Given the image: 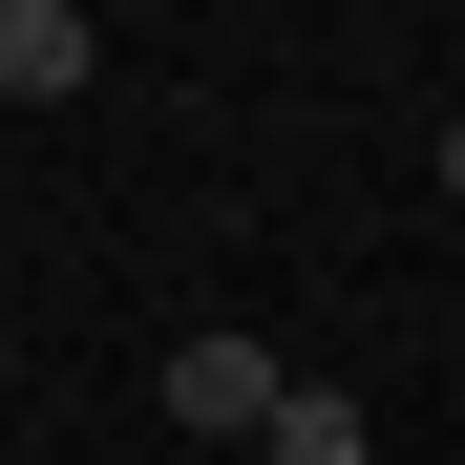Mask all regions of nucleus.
<instances>
[{
	"mask_svg": "<svg viewBox=\"0 0 465 465\" xmlns=\"http://www.w3.org/2000/svg\"><path fill=\"white\" fill-rule=\"evenodd\" d=\"M275 402H296V360H275V339H232V318L170 339V444H254Z\"/></svg>",
	"mask_w": 465,
	"mask_h": 465,
	"instance_id": "f257e3e1",
	"label": "nucleus"
},
{
	"mask_svg": "<svg viewBox=\"0 0 465 465\" xmlns=\"http://www.w3.org/2000/svg\"><path fill=\"white\" fill-rule=\"evenodd\" d=\"M64 85H106V22L85 0H0V106H64Z\"/></svg>",
	"mask_w": 465,
	"mask_h": 465,
	"instance_id": "f03ea898",
	"label": "nucleus"
},
{
	"mask_svg": "<svg viewBox=\"0 0 465 465\" xmlns=\"http://www.w3.org/2000/svg\"><path fill=\"white\" fill-rule=\"evenodd\" d=\"M254 465H360V402H339V381H296V402L254 423Z\"/></svg>",
	"mask_w": 465,
	"mask_h": 465,
	"instance_id": "7ed1b4c3",
	"label": "nucleus"
},
{
	"mask_svg": "<svg viewBox=\"0 0 465 465\" xmlns=\"http://www.w3.org/2000/svg\"><path fill=\"white\" fill-rule=\"evenodd\" d=\"M444 191H465V127H444Z\"/></svg>",
	"mask_w": 465,
	"mask_h": 465,
	"instance_id": "20e7f679",
	"label": "nucleus"
}]
</instances>
